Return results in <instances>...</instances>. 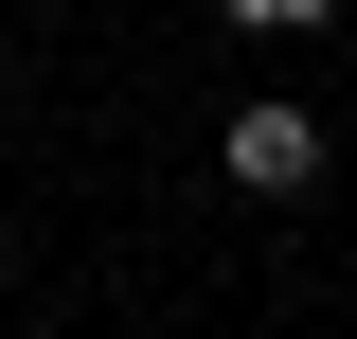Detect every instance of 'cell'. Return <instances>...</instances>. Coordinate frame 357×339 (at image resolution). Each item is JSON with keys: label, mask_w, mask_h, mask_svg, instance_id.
<instances>
[{"label": "cell", "mask_w": 357, "mask_h": 339, "mask_svg": "<svg viewBox=\"0 0 357 339\" xmlns=\"http://www.w3.org/2000/svg\"><path fill=\"white\" fill-rule=\"evenodd\" d=\"M215 161H232V197H304V179H321V126L286 107V89H250V107L215 126Z\"/></svg>", "instance_id": "6da1fadb"}]
</instances>
